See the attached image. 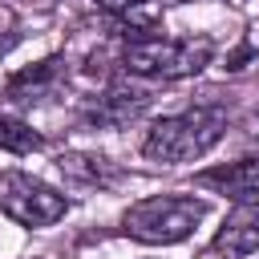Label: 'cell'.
Instances as JSON below:
<instances>
[{
  "label": "cell",
  "mask_w": 259,
  "mask_h": 259,
  "mask_svg": "<svg viewBox=\"0 0 259 259\" xmlns=\"http://www.w3.org/2000/svg\"><path fill=\"white\" fill-rule=\"evenodd\" d=\"M198 186L219 190L227 198H251V194H259V154L255 158L227 162V166H214V170H202L198 174Z\"/></svg>",
  "instance_id": "52a82bcc"
},
{
  "label": "cell",
  "mask_w": 259,
  "mask_h": 259,
  "mask_svg": "<svg viewBox=\"0 0 259 259\" xmlns=\"http://www.w3.org/2000/svg\"><path fill=\"white\" fill-rule=\"evenodd\" d=\"M247 138H251V142H259V113L251 117V134H247Z\"/></svg>",
  "instance_id": "7c38bea8"
},
{
  "label": "cell",
  "mask_w": 259,
  "mask_h": 259,
  "mask_svg": "<svg viewBox=\"0 0 259 259\" xmlns=\"http://www.w3.org/2000/svg\"><path fill=\"white\" fill-rule=\"evenodd\" d=\"M146 105H150V93H146V89H138V85H109V89L85 109V121L97 125V130H117V125L134 121Z\"/></svg>",
  "instance_id": "8992f818"
},
{
  "label": "cell",
  "mask_w": 259,
  "mask_h": 259,
  "mask_svg": "<svg viewBox=\"0 0 259 259\" xmlns=\"http://www.w3.org/2000/svg\"><path fill=\"white\" fill-rule=\"evenodd\" d=\"M202 219H206V202L194 194H150L121 214V231L138 243L170 247L190 239Z\"/></svg>",
  "instance_id": "7a4b0ae2"
},
{
  "label": "cell",
  "mask_w": 259,
  "mask_h": 259,
  "mask_svg": "<svg viewBox=\"0 0 259 259\" xmlns=\"http://www.w3.org/2000/svg\"><path fill=\"white\" fill-rule=\"evenodd\" d=\"M97 4H101L105 12H125V8H134L138 0H97Z\"/></svg>",
  "instance_id": "8fae6325"
},
{
  "label": "cell",
  "mask_w": 259,
  "mask_h": 259,
  "mask_svg": "<svg viewBox=\"0 0 259 259\" xmlns=\"http://www.w3.org/2000/svg\"><path fill=\"white\" fill-rule=\"evenodd\" d=\"M223 134H227V109H219V105H194V109L158 117L150 125L146 142H142V154L154 158V162L178 166V162H194L206 150H214L223 142Z\"/></svg>",
  "instance_id": "6da1fadb"
},
{
  "label": "cell",
  "mask_w": 259,
  "mask_h": 259,
  "mask_svg": "<svg viewBox=\"0 0 259 259\" xmlns=\"http://www.w3.org/2000/svg\"><path fill=\"white\" fill-rule=\"evenodd\" d=\"M0 210L20 227H53L57 219H65L69 198L61 190H53L49 182H40L36 174L4 170L0 174Z\"/></svg>",
  "instance_id": "277c9868"
},
{
  "label": "cell",
  "mask_w": 259,
  "mask_h": 259,
  "mask_svg": "<svg viewBox=\"0 0 259 259\" xmlns=\"http://www.w3.org/2000/svg\"><path fill=\"white\" fill-rule=\"evenodd\" d=\"M210 36H134L121 49V69L134 77H158V81H178V77H194L210 65Z\"/></svg>",
  "instance_id": "3957f363"
},
{
  "label": "cell",
  "mask_w": 259,
  "mask_h": 259,
  "mask_svg": "<svg viewBox=\"0 0 259 259\" xmlns=\"http://www.w3.org/2000/svg\"><path fill=\"white\" fill-rule=\"evenodd\" d=\"M210 251L227 259H243L259 251V198H239V206L223 219L219 235L210 239Z\"/></svg>",
  "instance_id": "5b68a950"
},
{
  "label": "cell",
  "mask_w": 259,
  "mask_h": 259,
  "mask_svg": "<svg viewBox=\"0 0 259 259\" xmlns=\"http://www.w3.org/2000/svg\"><path fill=\"white\" fill-rule=\"evenodd\" d=\"M0 150H8V154H32V150H40V134L28 121H20V117H4L0 113Z\"/></svg>",
  "instance_id": "30bf717a"
},
{
  "label": "cell",
  "mask_w": 259,
  "mask_h": 259,
  "mask_svg": "<svg viewBox=\"0 0 259 259\" xmlns=\"http://www.w3.org/2000/svg\"><path fill=\"white\" fill-rule=\"evenodd\" d=\"M57 166H61L65 178L85 182V186H113L117 182V170L105 158H97V154H61Z\"/></svg>",
  "instance_id": "9c48e42d"
},
{
  "label": "cell",
  "mask_w": 259,
  "mask_h": 259,
  "mask_svg": "<svg viewBox=\"0 0 259 259\" xmlns=\"http://www.w3.org/2000/svg\"><path fill=\"white\" fill-rule=\"evenodd\" d=\"M61 73H65V61L61 57H49V61H36V65H28V69H20L8 85H4V93H8V101H20V105H32V101H40V97H49L57 85H61Z\"/></svg>",
  "instance_id": "ba28073f"
}]
</instances>
